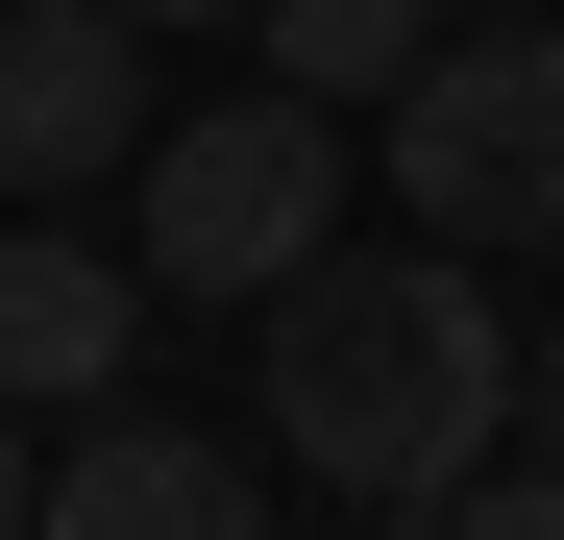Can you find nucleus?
I'll use <instances>...</instances> for the list:
<instances>
[{
  "label": "nucleus",
  "mask_w": 564,
  "mask_h": 540,
  "mask_svg": "<svg viewBox=\"0 0 564 540\" xmlns=\"http://www.w3.org/2000/svg\"><path fill=\"white\" fill-rule=\"evenodd\" d=\"M516 369L540 344L491 320L466 246H319L295 295H270V467L344 492V516H442V492H491Z\"/></svg>",
  "instance_id": "obj_1"
},
{
  "label": "nucleus",
  "mask_w": 564,
  "mask_h": 540,
  "mask_svg": "<svg viewBox=\"0 0 564 540\" xmlns=\"http://www.w3.org/2000/svg\"><path fill=\"white\" fill-rule=\"evenodd\" d=\"M344 172H368V148H344L319 99H270V74H246L221 123H172V148H148V222H123V270H148V295H221V320H246V295H295V270L344 246Z\"/></svg>",
  "instance_id": "obj_2"
},
{
  "label": "nucleus",
  "mask_w": 564,
  "mask_h": 540,
  "mask_svg": "<svg viewBox=\"0 0 564 540\" xmlns=\"http://www.w3.org/2000/svg\"><path fill=\"white\" fill-rule=\"evenodd\" d=\"M368 172L417 197V246H564V25H442L417 99L368 123Z\"/></svg>",
  "instance_id": "obj_3"
},
{
  "label": "nucleus",
  "mask_w": 564,
  "mask_h": 540,
  "mask_svg": "<svg viewBox=\"0 0 564 540\" xmlns=\"http://www.w3.org/2000/svg\"><path fill=\"white\" fill-rule=\"evenodd\" d=\"M148 25L123 0H0V197H99V172H148Z\"/></svg>",
  "instance_id": "obj_4"
},
{
  "label": "nucleus",
  "mask_w": 564,
  "mask_h": 540,
  "mask_svg": "<svg viewBox=\"0 0 564 540\" xmlns=\"http://www.w3.org/2000/svg\"><path fill=\"white\" fill-rule=\"evenodd\" d=\"M50 540H270V492H246V442H197V418H74Z\"/></svg>",
  "instance_id": "obj_5"
},
{
  "label": "nucleus",
  "mask_w": 564,
  "mask_h": 540,
  "mask_svg": "<svg viewBox=\"0 0 564 540\" xmlns=\"http://www.w3.org/2000/svg\"><path fill=\"white\" fill-rule=\"evenodd\" d=\"M148 344V270L74 246V222H0V393H123Z\"/></svg>",
  "instance_id": "obj_6"
},
{
  "label": "nucleus",
  "mask_w": 564,
  "mask_h": 540,
  "mask_svg": "<svg viewBox=\"0 0 564 540\" xmlns=\"http://www.w3.org/2000/svg\"><path fill=\"white\" fill-rule=\"evenodd\" d=\"M246 50H270V99L393 123V99H417V50H442V0H246Z\"/></svg>",
  "instance_id": "obj_7"
},
{
  "label": "nucleus",
  "mask_w": 564,
  "mask_h": 540,
  "mask_svg": "<svg viewBox=\"0 0 564 540\" xmlns=\"http://www.w3.org/2000/svg\"><path fill=\"white\" fill-rule=\"evenodd\" d=\"M417 540H564V467H491V492H442Z\"/></svg>",
  "instance_id": "obj_8"
},
{
  "label": "nucleus",
  "mask_w": 564,
  "mask_h": 540,
  "mask_svg": "<svg viewBox=\"0 0 564 540\" xmlns=\"http://www.w3.org/2000/svg\"><path fill=\"white\" fill-rule=\"evenodd\" d=\"M0 540H50V442H25V393H0Z\"/></svg>",
  "instance_id": "obj_9"
},
{
  "label": "nucleus",
  "mask_w": 564,
  "mask_h": 540,
  "mask_svg": "<svg viewBox=\"0 0 564 540\" xmlns=\"http://www.w3.org/2000/svg\"><path fill=\"white\" fill-rule=\"evenodd\" d=\"M516 418H540V467H564V344H540V369H516Z\"/></svg>",
  "instance_id": "obj_10"
},
{
  "label": "nucleus",
  "mask_w": 564,
  "mask_h": 540,
  "mask_svg": "<svg viewBox=\"0 0 564 540\" xmlns=\"http://www.w3.org/2000/svg\"><path fill=\"white\" fill-rule=\"evenodd\" d=\"M123 25H246V0H123Z\"/></svg>",
  "instance_id": "obj_11"
},
{
  "label": "nucleus",
  "mask_w": 564,
  "mask_h": 540,
  "mask_svg": "<svg viewBox=\"0 0 564 540\" xmlns=\"http://www.w3.org/2000/svg\"><path fill=\"white\" fill-rule=\"evenodd\" d=\"M466 25H564V0H466Z\"/></svg>",
  "instance_id": "obj_12"
}]
</instances>
